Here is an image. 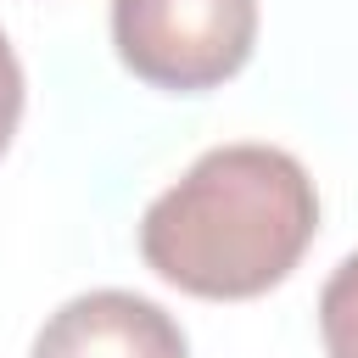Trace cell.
Here are the masks:
<instances>
[{"mask_svg":"<svg viewBox=\"0 0 358 358\" xmlns=\"http://www.w3.org/2000/svg\"><path fill=\"white\" fill-rule=\"evenodd\" d=\"M319 341L324 358H358V252H347L319 291Z\"/></svg>","mask_w":358,"mask_h":358,"instance_id":"4","label":"cell"},{"mask_svg":"<svg viewBox=\"0 0 358 358\" xmlns=\"http://www.w3.org/2000/svg\"><path fill=\"white\" fill-rule=\"evenodd\" d=\"M319 229V190L280 145L201 151L140 218V257L157 280L201 302L274 291Z\"/></svg>","mask_w":358,"mask_h":358,"instance_id":"1","label":"cell"},{"mask_svg":"<svg viewBox=\"0 0 358 358\" xmlns=\"http://www.w3.org/2000/svg\"><path fill=\"white\" fill-rule=\"evenodd\" d=\"M17 117H22V62H17L11 39L0 34V151L11 145Z\"/></svg>","mask_w":358,"mask_h":358,"instance_id":"5","label":"cell"},{"mask_svg":"<svg viewBox=\"0 0 358 358\" xmlns=\"http://www.w3.org/2000/svg\"><path fill=\"white\" fill-rule=\"evenodd\" d=\"M112 45L151 90L201 95L246 67L257 0H112Z\"/></svg>","mask_w":358,"mask_h":358,"instance_id":"2","label":"cell"},{"mask_svg":"<svg viewBox=\"0 0 358 358\" xmlns=\"http://www.w3.org/2000/svg\"><path fill=\"white\" fill-rule=\"evenodd\" d=\"M28 358H190V341L168 308L106 285L62 302L39 324Z\"/></svg>","mask_w":358,"mask_h":358,"instance_id":"3","label":"cell"}]
</instances>
